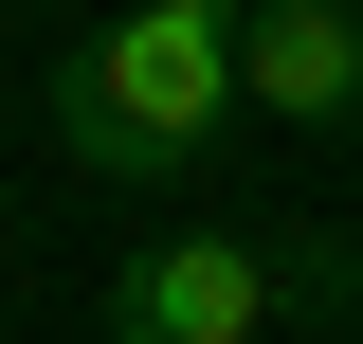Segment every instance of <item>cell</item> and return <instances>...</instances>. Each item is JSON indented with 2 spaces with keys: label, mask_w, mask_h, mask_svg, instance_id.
Here are the masks:
<instances>
[{
  "label": "cell",
  "mask_w": 363,
  "mask_h": 344,
  "mask_svg": "<svg viewBox=\"0 0 363 344\" xmlns=\"http://www.w3.org/2000/svg\"><path fill=\"white\" fill-rule=\"evenodd\" d=\"M236 109H255V0H128L55 73V145L91 181H182Z\"/></svg>",
  "instance_id": "1"
},
{
  "label": "cell",
  "mask_w": 363,
  "mask_h": 344,
  "mask_svg": "<svg viewBox=\"0 0 363 344\" xmlns=\"http://www.w3.org/2000/svg\"><path fill=\"white\" fill-rule=\"evenodd\" d=\"M345 308V254L327 236H164V254L109 272L91 344H272V308Z\"/></svg>",
  "instance_id": "2"
},
{
  "label": "cell",
  "mask_w": 363,
  "mask_h": 344,
  "mask_svg": "<svg viewBox=\"0 0 363 344\" xmlns=\"http://www.w3.org/2000/svg\"><path fill=\"white\" fill-rule=\"evenodd\" d=\"M255 109L272 127H363V0H255Z\"/></svg>",
  "instance_id": "3"
}]
</instances>
